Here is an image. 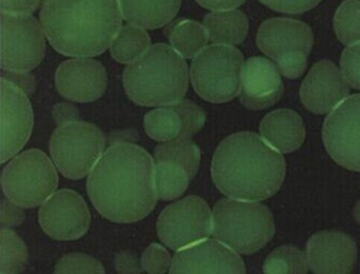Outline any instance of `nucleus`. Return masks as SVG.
<instances>
[{"label": "nucleus", "instance_id": "1", "mask_svg": "<svg viewBox=\"0 0 360 274\" xmlns=\"http://www.w3.org/2000/svg\"><path fill=\"white\" fill-rule=\"evenodd\" d=\"M86 189L100 215L115 223L146 218L158 202L155 167L139 146H110L90 173Z\"/></svg>", "mask_w": 360, "mask_h": 274}, {"label": "nucleus", "instance_id": "2", "mask_svg": "<svg viewBox=\"0 0 360 274\" xmlns=\"http://www.w3.org/2000/svg\"><path fill=\"white\" fill-rule=\"evenodd\" d=\"M219 191L236 200L261 202L283 184L285 159L262 136L236 132L217 147L211 165Z\"/></svg>", "mask_w": 360, "mask_h": 274}, {"label": "nucleus", "instance_id": "3", "mask_svg": "<svg viewBox=\"0 0 360 274\" xmlns=\"http://www.w3.org/2000/svg\"><path fill=\"white\" fill-rule=\"evenodd\" d=\"M120 0H44L41 22L53 48L68 57H95L122 27Z\"/></svg>", "mask_w": 360, "mask_h": 274}, {"label": "nucleus", "instance_id": "4", "mask_svg": "<svg viewBox=\"0 0 360 274\" xmlns=\"http://www.w3.org/2000/svg\"><path fill=\"white\" fill-rule=\"evenodd\" d=\"M123 83L129 98L139 105H168L186 94L188 65L172 46L155 44L127 66Z\"/></svg>", "mask_w": 360, "mask_h": 274}, {"label": "nucleus", "instance_id": "5", "mask_svg": "<svg viewBox=\"0 0 360 274\" xmlns=\"http://www.w3.org/2000/svg\"><path fill=\"white\" fill-rule=\"evenodd\" d=\"M212 216L214 238L239 254H255L275 234L272 213L257 202L224 198L215 205Z\"/></svg>", "mask_w": 360, "mask_h": 274}, {"label": "nucleus", "instance_id": "6", "mask_svg": "<svg viewBox=\"0 0 360 274\" xmlns=\"http://www.w3.org/2000/svg\"><path fill=\"white\" fill-rule=\"evenodd\" d=\"M243 67V55L234 46H205L193 60V87L204 100L226 103L239 95Z\"/></svg>", "mask_w": 360, "mask_h": 274}, {"label": "nucleus", "instance_id": "7", "mask_svg": "<svg viewBox=\"0 0 360 274\" xmlns=\"http://www.w3.org/2000/svg\"><path fill=\"white\" fill-rule=\"evenodd\" d=\"M57 171L51 159L39 149L15 156L4 167L1 186L10 202L26 209L39 207L54 194Z\"/></svg>", "mask_w": 360, "mask_h": 274}, {"label": "nucleus", "instance_id": "8", "mask_svg": "<svg viewBox=\"0 0 360 274\" xmlns=\"http://www.w3.org/2000/svg\"><path fill=\"white\" fill-rule=\"evenodd\" d=\"M257 41L259 50L276 63L282 75L295 79L305 72L314 36L303 22L274 18L262 24Z\"/></svg>", "mask_w": 360, "mask_h": 274}, {"label": "nucleus", "instance_id": "9", "mask_svg": "<svg viewBox=\"0 0 360 274\" xmlns=\"http://www.w3.org/2000/svg\"><path fill=\"white\" fill-rule=\"evenodd\" d=\"M105 141V136L96 125L70 121L53 132L51 156L60 173L70 180H79L94 169L103 154Z\"/></svg>", "mask_w": 360, "mask_h": 274}, {"label": "nucleus", "instance_id": "10", "mask_svg": "<svg viewBox=\"0 0 360 274\" xmlns=\"http://www.w3.org/2000/svg\"><path fill=\"white\" fill-rule=\"evenodd\" d=\"M44 34L32 15L1 12V69L8 72L34 69L46 54Z\"/></svg>", "mask_w": 360, "mask_h": 274}, {"label": "nucleus", "instance_id": "11", "mask_svg": "<svg viewBox=\"0 0 360 274\" xmlns=\"http://www.w3.org/2000/svg\"><path fill=\"white\" fill-rule=\"evenodd\" d=\"M157 228L160 240L167 247L180 251L212 234V213L205 200L188 196L162 212Z\"/></svg>", "mask_w": 360, "mask_h": 274}, {"label": "nucleus", "instance_id": "12", "mask_svg": "<svg viewBox=\"0 0 360 274\" xmlns=\"http://www.w3.org/2000/svg\"><path fill=\"white\" fill-rule=\"evenodd\" d=\"M322 137L335 163L360 172V94L346 98L330 112L324 121Z\"/></svg>", "mask_w": 360, "mask_h": 274}, {"label": "nucleus", "instance_id": "13", "mask_svg": "<svg viewBox=\"0 0 360 274\" xmlns=\"http://www.w3.org/2000/svg\"><path fill=\"white\" fill-rule=\"evenodd\" d=\"M42 231L57 240H75L84 235L91 224V214L77 192L62 189L42 203L39 212Z\"/></svg>", "mask_w": 360, "mask_h": 274}, {"label": "nucleus", "instance_id": "14", "mask_svg": "<svg viewBox=\"0 0 360 274\" xmlns=\"http://www.w3.org/2000/svg\"><path fill=\"white\" fill-rule=\"evenodd\" d=\"M33 128V110L26 93L1 77V163L23 149Z\"/></svg>", "mask_w": 360, "mask_h": 274}, {"label": "nucleus", "instance_id": "15", "mask_svg": "<svg viewBox=\"0 0 360 274\" xmlns=\"http://www.w3.org/2000/svg\"><path fill=\"white\" fill-rule=\"evenodd\" d=\"M245 273V265L237 252L217 238H205L177 251L170 266V273Z\"/></svg>", "mask_w": 360, "mask_h": 274}, {"label": "nucleus", "instance_id": "16", "mask_svg": "<svg viewBox=\"0 0 360 274\" xmlns=\"http://www.w3.org/2000/svg\"><path fill=\"white\" fill-rule=\"evenodd\" d=\"M203 110L190 100H180L152 110L144 117V130L158 142L191 139L205 123Z\"/></svg>", "mask_w": 360, "mask_h": 274}, {"label": "nucleus", "instance_id": "17", "mask_svg": "<svg viewBox=\"0 0 360 274\" xmlns=\"http://www.w3.org/2000/svg\"><path fill=\"white\" fill-rule=\"evenodd\" d=\"M349 95V85L341 70L328 60L315 64L300 90L302 103L315 114L332 112Z\"/></svg>", "mask_w": 360, "mask_h": 274}, {"label": "nucleus", "instance_id": "18", "mask_svg": "<svg viewBox=\"0 0 360 274\" xmlns=\"http://www.w3.org/2000/svg\"><path fill=\"white\" fill-rule=\"evenodd\" d=\"M58 92L68 100L90 103L104 94L108 75L104 66L93 59H71L60 64L55 76Z\"/></svg>", "mask_w": 360, "mask_h": 274}, {"label": "nucleus", "instance_id": "19", "mask_svg": "<svg viewBox=\"0 0 360 274\" xmlns=\"http://www.w3.org/2000/svg\"><path fill=\"white\" fill-rule=\"evenodd\" d=\"M306 254L309 269L314 273H350L356 263L357 247L343 232L321 231L309 240Z\"/></svg>", "mask_w": 360, "mask_h": 274}, {"label": "nucleus", "instance_id": "20", "mask_svg": "<svg viewBox=\"0 0 360 274\" xmlns=\"http://www.w3.org/2000/svg\"><path fill=\"white\" fill-rule=\"evenodd\" d=\"M284 87L277 66L270 60L253 57L244 64L240 100L251 110H264L279 102Z\"/></svg>", "mask_w": 360, "mask_h": 274}, {"label": "nucleus", "instance_id": "21", "mask_svg": "<svg viewBox=\"0 0 360 274\" xmlns=\"http://www.w3.org/2000/svg\"><path fill=\"white\" fill-rule=\"evenodd\" d=\"M259 132L268 144L280 153H290L299 149L305 140L303 119L292 110L279 109L264 117Z\"/></svg>", "mask_w": 360, "mask_h": 274}, {"label": "nucleus", "instance_id": "22", "mask_svg": "<svg viewBox=\"0 0 360 274\" xmlns=\"http://www.w3.org/2000/svg\"><path fill=\"white\" fill-rule=\"evenodd\" d=\"M181 0H120L123 17L144 29L163 27L177 15Z\"/></svg>", "mask_w": 360, "mask_h": 274}, {"label": "nucleus", "instance_id": "23", "mask_svg": "<svg viewBox=\"0 0 360 274\" xmlns=\"http://www.w3.org/2000/svg\"><path fill=\"white\" fill-rule=\"evenodd\" d=\"M204 27L211 43L234 46L248 36V20L240 11H214L206 15Z\"/></svg>", "mask_w": 360, "mask_h": 274}, {"label": "nucleus", "instance_id": "24", "mask_svg": "<svg viewBox=\"0 0 360 274\" xmlns=\"http://www.w3.org/2000/svg\"><path fill=\"white\" fill-rule=\"evenodd\" d=\"M155 187L160 200H176L188 189L193 177L184 165L169 159H160L155 160Z\"/></svg>", "mask_w": 360, "mask_h": 274}, {"label": "nucleus", "instance_id": "25", "mask_svg": "<svg viewBox=\"0 0 360 274\" xmlns=\"http://www.w3.org/2000/svg\"><path fill=\"white\" fill-rule=\"evenodd\" d=\"M167 33L173 50L184 59L195 58L209 41L206 28L191 20H180L170 26Z\"/></svg>", "mask_w": 360, "mask_h": 274}, {"label": "nucleus", "instance_id": "26", "mask_svg": "<svg viewBox=\"0 0 360 274\" xmlns=\"http://www.w3.org/2000/svg\"><path fill=\"white\" fill-rule=\"evenodd\" d=\"M150 48V37L140 26L126 25L120 29L111 43L113 59L122 64H131Z\"/></svg>", "mask_w": 360, "mask_h": 274}, {"label": "nucleus", "instance_id": "27", "mask_svg": "<svg viewBox=\"0 0 360 274\" xmlns=\"http://www.w3.org/2000/svg\"><path fill=\"white\" fill-rule=\"evenodd\" d=\"M169 159L184 165L194 178L199 170L201 152L191 139L168 141L158 146L155 150V160Z\"/></svg>", "mask_w": 360, "mask_h": 274}, {"label": "nucleus", "instance_id": "28", "mask_svg": "<svg viewBox=\"0 0 360 274\" xmlns=\"http://www.w3.org/2000/svg\"><path fill=\"white\" fill-rule=\"evenodd\" d=\"M309 270L307 254L292 245H282L273 251L264 261V273H307Z\"/></svg>", "mask_w": 360, "mask_h": 274}, {"label": "nucleus", "instance_id": "29", "mask_svg": "<svg viewBox=\"0 0 360 274\" xmlns=\"http://www.w3.org/2000/svg\"><path fill=\"white\" fill-rule=\"evenodd\" d=\"M333 28L342 43H360V0H345L333 18Z\"/></svg>", "mask_w": 360, "mask_h": 274}, {"label": "nucleus", "instance_id": "30", "mask_svg": "<svg viewBox=\"0 0 360 274\" xmlns=\"http://www.w3.org/2000/svg\"><path fill=\"white\" fill-rule=\"evenodd\" d=\"M28 261L25 244L15 232L1 231V268L0 273H20L24 271Z\"/></svg>", "mask_w": 360, "mask_h": 274}, {"label": "nucleus", "instance_id": "31", "mask_svg": "<svg viewBox=\"0 0 360 274\" xmlns=\"http://www.w3.org/2000/svg\"><path fill=\"white\" fill-rule=\"evenodd\" d=\"M55 273H105L101 263L91 256L71 253L63 256L55 267Z\"/></svg>", "mask_w": 360, "mask_h": 274}, {"label": "nucleus", "instance_id": "32", "mask_svg": "<svg viewBox=\"0 0 360 274\" xmlns=\"http://www.w3.org/2000/svg\"><path fill=\"white\" fill-rule=\"evenodd\" d=\"M141 266L148 273H165L171 266L170 254L159 244H152L142 254Z\"/></svg>", "mask_w": 360, "mask_h": 274}, {"label": "nucleus", "instance_id": "33", "mask_svg": "<svg viewBox=\"0 0 360 274\" xmlns=\"http://www.w3.org/2000/svg\"><path fill=\"white\" fill-rule=\"evenodd\" d=\"M341 69L348 85L360 90V43L352 44L344 50Z\"/></svg>", "mask_w": 360, "mask_h": 274}, {"label": "nucleus", "instance_id": "34", "mask_svg": "<svg viewBox=\"0 0 360 274\" xmlns=\"http://www.w3.org/2000/svg\"><path fill=\"white\" fill-rule=\"evenodd\" d=\"M272 10L285 14H301L319 6L321 0H259Z\"/></svg>", "mask_w": 360, "mask_h": 274}, {"label": "nucleus", "instance_id": "35", "mask_svg": "<svg viewBox=\"0 0 360 274\" xmlns=\"http://www.w3.org/2000/svg\"><path fill=\"white\" fill-rule=\"evenodd\" d=\"M42 0H1V12L12 14H31Z\"/></svg>", "mask_w": 360, "mask_h": 274}, {"label": "nucleus", "instance_id": "36", "mask_svg": "<svg viewBox=\"0 0 360 274\" xmlns=\"http://www.w3.org/2000/svg\"><path fill=\"white\" fill-rule=\"evenodd\" d=\"M19 205L14 203L2 202L1 225L4 226H15L21 224L24 220V213L19 209Z\"/></svg>", "mask_w": 360, "mask_h": 274}, {"label": "nucleus", "instance_id": "37", "mask_svg": "<svg viewBox=\"0 0 360 274\" xmlns=\"http://www.w3.org/2000/svg\"><path fill=\"white\" fill-rule=\"evenodd\" d=\"M53 116L59 125H63L65 123L75 121L79 117V110L70 104H59L55 106Z\"/></svg>", "mask_w": 360, "mask_h": 274}, {"label": "nucleus", "instance_id": "38", "mask_svg": "<svg viewBox=\"0 0 360 274\" xmlns=\"http://www.w3.org/2000/svg\"><path fill=\"white\" fill-rule=\"evenodd\" d=\"M203 8L213 11L234 10L241 6L245 0H197Z\"/></svg>", "mask_w": 360, "mask_h": 274}, {"label": "nucleus", "instance_id": "39", "mask_svg": "<svg viewBox=\"0 0 360 274\" xmlns=\"http://www.w3.org/2000/svg\"><path fill=\"white\" fill-rule=\"evenodd\" d=\"M117 270L121 273H141L139 263H137L134 256H131L130 254H122V255H120L117 260Z\"/></svg>", "mask_w": 360, "mask_h": 274}, {"label": "nucleus", "instance_id": "40", "mask_svg": "<svg viewBox=\"0 0 360 274\" xmlns=\"http://www.w3.org/2000/svg\"><path fill=\"white\" fill-rule=\"evenodd\" d=\"M354 218L360 224V200L354 207Z\"/></svg>", "mask_w": 360, "mask_h": 274}]
</instances>
